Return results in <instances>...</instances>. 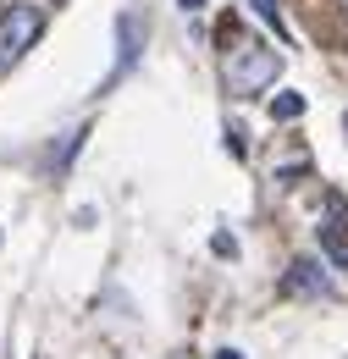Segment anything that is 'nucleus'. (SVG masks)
<instances>
[{"label": "nucleus", "instance_id": "nucleus-1", "mask_svg": "<svg viewBox=\"0 0 348 359\" xmlns=\"http://www.w3.org/2000/svg\"><path fill=\"white\" fill-rule=\"evenodd\" d=\"M282 78V55L271 45H255V39H238L227 50V89L232 94H260Z\"/></svg>", "mask_w": 348, "mask_h": 359}, {"label": "nucleus", "instance_id": "nucleus-2", "mask_svg": "<svg viewBox=\"0 0 348 359\" xmlns=\"http://www.w3.org/2000/svg\"><path fill=\"white\" fill-rule=\"evenodd\" d=\"M39 34H44L39 6H11V11H0V72H11L28 50L39 45Z\"/></svg>", "mask_w": 348, "mask_h": 359}, {"label": "nucleus", "instance_id": "nucleus-3", "mask_svg": "<svg viewBox=\"0 0 348 359\" xmlns=\"http://www.w3.org/2000/svg\"><path fill=\"white\" fill-rule=\"evenodd\" d=\"M321 255L337 271H348V210L332 205V222H321Z\"/></svg>", "mask_w": 348, "mask_h": 359}, {"label": "nucleus", "instance_id": "nucleus-4", "mask_svg": "<svg viewBox=\"0 0 348 359\" xmlns=\"http://www.w3.org/2000/svg\"><path fill=\"white\" fill-rule=\"evenodd\" d=\"M282 293H332V287H326V271L315 260H293V271L282 276Z\"/></svg>", "mask_w": 348, "mask_h": 359}, {"label": "nucleus", "instance_id": "nucleus-5", "mask_svg": "<svg viewBox=\"0 0 348 359\" xmlns=\"http://www.w3.org/2000/svg\"><path fill=\"white\" fill-rule=\"evenodd\" d=\"M271 116L293 122V116H304V100H299V94H276V100H271Z\"/></svg>", "mask_w": 348, "mask_h": 359}, {"label": "nucleus", "instance_id": "nucleus-6", "mask_svg": "<svg viewBox=\"0 0 348 359\" xmlns=\"http://www.w3.org/2000/svg\"><path fill=\"white\" fill-rule=\"evenodd\" d=\"M255 6H260V17H271V22L282 28V6H276V0H255Z\"/></svg>", "mask_w": 348, "mask_h": 359}, {"label": "nucleus", "instance_id": "nucleus-7", "mask_svg": "<svg viewBox=\"0 0 348 359\" xmlns=\"http://www.w3.org/2000/svg\"><path fill=\"white\" fill-rule=\"evenodd\" d=\"M177 6H182V11H205V0H177Z\"/></svg>", "mask_w": 348, "mask_h": 359}, {"label": "nucleus", "instance_id": "nucleus-8", "mask_svg": "<svg viewBox=\"0 0 348 359\" xmlns=\"http://www.w3.org/2000/svg\"><path fill=\"white\" fill-rule=\"evenodd\" d=\"M216 359H243V354H238V348H221V354Z\"/></svg>", "mask_w": 348, "mask_h": 359}, {"label": "nucleus", "instance_id": "nucleus-9", "mask_svg": "<svg viewBox=\"0 0 348 359\" xmlns=\"http://www.w3.org/2000/svg\"><path fill=\"white\" fill-rule=\"evenodd\" d=\"M343 128H348V116H343Z\"/></svg>", "mask_w": 348, "mask_h": 359}]
</instances>
